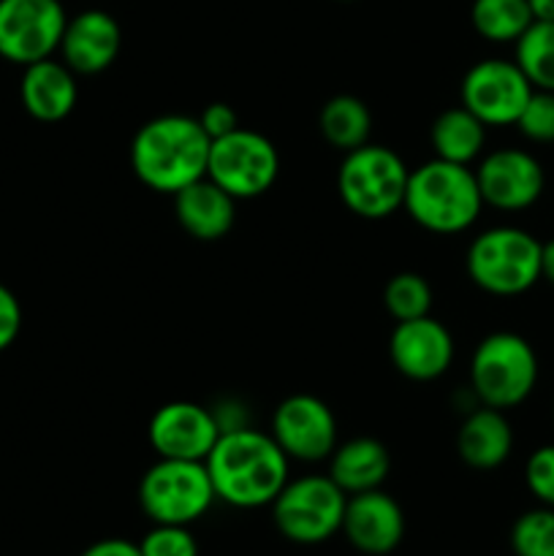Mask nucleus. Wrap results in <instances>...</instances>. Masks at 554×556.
Segmentation results:
<instances>
[{"label": "nucleus", "mask_w": 554, "mask_h": 556, "mask_svg": "<svg viewBox=\"0 0 554 556\" xmlns=\"http://www.w3.org/2000/svg\"><path fill=\"white\" fill-rule=\"evenodd\" d=\"M383 307L391 318L413 320L424 318L432 309V286L418 271H400L383 288Z\"/></svg>", "instance_id": "obj_26"}, {"label": "nucleus", "mask_w": 554, "mask_h": 556, "mask_svg": "<svg viewBox=\"0 0 554 556\" xmlns=\"http://www.w3.org/2000/svg\"><path fill=\"white\" fill-rule=\"evenodd\" d=\"M407 174L411 168L391 147L367 141L358 150L345 152L337 172V190L353 215L364 220H383L402 210Z\"/></svg>", "instance_id": "obj_6"}, {"label": "nucleus", "mask_w": 554, "mask_h": 556, "mask_svg": "<svg viewBox=\"0 0 554 556\" xmlns=\"http://www.w3.org/2000/svg\"><path fill=\"white\" fill-rule=\"evenodd\" d=\"M525 483L538 505L554 508V445H541L527 456Z\"/></svg>", "instance_id": "obj_30"}, {"label": "nucleus", "mask_w": 554, "mask_h": 556, "mask_svg": "<svg viewBox=\"0 0 554 556\" xmlns=\"http://www.w3.org/2000/svg\"><path fill=\"white\" fill-rule=\"evenodd\" d=\"M516 128L521 136L536 144H552L554 141V92L532 90L530 101L521 109Z\"/></svg>", "instance_id": "obj_28"}, {"label": "nucleus", "mask_w": 554, "mask_h": 556, "mask_svg": "<svg viewBox=\"0 0 554 556\" xmlns=\"http://www.w3.org/2000/svg\"><path fill=\"white\" fill-rule=\"evenodd\" d=\"M536 87L527 81L514 60L487 58L473 65L462 79V106L476 114L483 125L505 128L516 125L521 109Z\"/></svg>", "instance_id": "obj_11"}, {"label": "nucleus", "mask_w": 554, "mask_h": 556, "mask_svg": "<svg viewBox=\"0 0 554 556\" xmlns=\"http://www.w3.org/2000/svg\"><path fill=\"white\" fill-rule=\"evenodd\" d=\"M514 556H554V508L538 505L525 510L511 527Z\"/></svg>", "instance_id": "obj_27"}, {"label": "nucleus", "mask_w": 554, "mask_h": 556, "mask_svg": "<svg viewBox=\"0 0 554 556\" xmlns=\"http://www.w3.org/2000/svg\"><path fill=\"white\" fill-rule=\"evenodd\" d=\"M541 280L554 286V239L541 244Z\"/></svg>", "instance_id": "obj_34"}, {"label": "nucleus", "mask_w": 554, "mask_h": 556, "mask_svg": "<svg viewBox=\"0 0 554 556\" xmlns=\"http://www.w3.org/2000/svg\"><path fill=\"white\" fill-rule=\"evenodd\" d=\"M22 331V304L11 288L0 282V353L9 351Z\"/></svg>", "instance_id": "obj_31"}, {"label": "nucleus", "mask_w": 554, "mask_h": 556, "mask_svg": "<svg viewBox=\"0 0 554 556\" xmlns=\"http://www.w3.org/2000/svg\"><path fill=\"white\" fill-rule=\"evenodd\" d=\"M476 179L483 206H494L500 212L530 210L541 199L543 185H546L541 161L519 147L489 152L478 163Z\"/></svg>", "instance_id": "obj_14"}, {"label": "nucleus", "mask_w": 554, "mask_h": 556, "mask_svg": "<svg viewBox=\"0 0 554 556\" xmlns=\"http://www.w3.org/2000/svg\"><path fill=\"white\" fill-rule=\"evenodd\" d=\"M206 177L237 201L255 199L280 177V152L259 130L237 128L212 141Z\"/></svg>", "instance_id": "obj_9"}, {"label": "nucleus", "mask_w": 554, "mask_h": 556, "mask_svg": "<svg viewBox=\"0 0 554 556\" xmlns=\"http://www.w3.org/2000/svg\"><path fill=\"white\" fill-rule=\"evenodd\" d=\"M79 556H141L139 543L123 541V538H103V541L87 546Z\"/></svg>", "instance_id": "obj_33"}, {"label": "nucleus", "mask_w": 554, "mask_h": 556, "mask_svg": "<svg viewBox=\"0 0 554 556\" xmlns=\"http://www.w3.org/2000/svg\"><path fill=\"white\" fill-rule=\"evenodd\" d=\"M269 434L288 459L324 462L337 448V418L318 396L293 394L277 405Z\"/></svg>", "instance_id": "obj_12"}, {"label": "nucleus", "mask_w": 554, "mask_h": 556, "mask_svg": "<svg viewBox=\"0 0 554 556\" xmlns=\"http://www.w3.org/2000/svg\"><path fill=\"white\" fill-rule=\"evenodd\" d=\"M456 451L473 470H498L514 451V429L503 410L481 405L467 413L456 434Z\"/></svg>", "instance_id": "obj_20"}, {"label": "nucleus", "mask_w": 554, "mask_h": 556, "mask_svg": "<svg viewBox=\"0 0 554 556\" xmlns=\"http://www.w3.org/2000/svg\"><path fill=\"white\" fill-rule=\"evenodd\" d=\"M174 212L185 233L201 242H217L237 223V199L210 177H201L174 193Z\"/></svg>", "instance_id": "obj_19"}, {"label": "nucleus", "mask_w": 554, "mask_h": 556, "mask_svg": "<svg viewBox=\"0 0 554 556\" xmlns=\"http://www.w3.org/2000/svg\"><path fill=\"white\" fill-rule=\"evenodd\" d=\"M147 438L158 459L204 462L221 438V424L199 402H166L152 413Z\"/></svg>", "instance_id": "obj_13"}, {"label": "nucleus", "mask_w": 554, "mask_h": 556, "mask_svg": "<svg viewBox=\"0 0 554 556\" xmlns=\"http://www.w3.org/2000/svg\"><path fill=\"white\" fill-rule=\"evenodd\" d=\"M470 22L487 41L516 43V38L536 20L527 0H473Z\"/></svg>", "instance_id": "obj_24"}, {"label": "nucleus", "mask_w": 554, "mask_h": 556, "mask_svg": "<svg viewBox=\"0 0 554 556\" xmlns=\"http://www.w3.org/2000/svg\"><path fill=\"white\" fill-rule=\"evenodd\" d=\"M541 244L525 228H487L467 248V277L492 296H519L541 280Z\"/></svg>", "instance_id": "obj_4"}, {"label": "nucleus", "mask_w": 554, "mask_h": 556, "mask_svg": "<svg viewBox=\"0 0 554 556\" xmlns=\"http://www.w3.org/2000/svg\"><path fill=\"white\" fill-rule=\"evenodd\" d=\"M199 123H201V128H204V134L210 136L212 141L223 139V136H228L231 130L239 128L237 112H234L228 103H221V101L204 106V112L199 114Z\"/></svg>", "instance_id": "obj_32"}, {"label": "nucleus", "mask_w": 554, "mask_h": 556, "mask_svg": "<svg viewBox=\"0 0 554 556\" xmlns=\"http://www.w3.org/2000/svg\"><path fill=\"white\" fill-rule=\"evenodd\" d=\"M348 494L329 476L288 478L272 503V521L286 541L315 546L342 530Z\"/></svg>", "instance_id": "obj_8"}, {"label": "nucleus", "mask_w": 554, "mask_h": 556, "mask_svg": "<svg viewBox=\"0 0 554 556\" xmlns=\"http://www.w3.org/2000/svg\"><path fill=\"white\" fill-rule=\"evenodd\" d=\"M514 63L536 90L554 92V22H532L514 43Z\"/></svg>", "instance_id": "obj_25"}, {"label": "nucleus", "mask_w": 554, "mask_h": 556, "mask_svg": "<svg viewBox=\"0 0 554 556\" xmlns=\"http://www.w3.org/2000/svg\"><path fill=\"white\" fill-rule=\"evenodd\" d=\"M429 141H432L435 157L470 166L487 144V125L465 106L445 109L432 123Z\"/></svg>", "instance_id": "obj_22"}, {"label": "nucleus", "mask_w": 554, "mask_h": 556, "mask_svg": "<svg viewBox=\"0 0 554 556\" xmlns=\"http://www.w3.org/2000/svg\"><path fill=\"white\" fill-rule=\"evenodd\" d=\"M212 139L201 128L199 117L161 114L136 130L130 141V166L155 193H179L196 179L206 177Z\"/></svg>", "instance_id": "obj_2"}, {"label": "nucleus", "mask_w": 554, "mask_h": 556, "mask_svg": "<svg viewBox=\"0 0 554 556\" xmlns=\"http://www.w3.org/2000/svg\"><path fill=\"white\" fill-rule=\"evenodd\" d=\"M538 356L516 331H492L470 358V389L481 405L494 410L519 407L536 391Z\"/></svg>", "instance_id": "obj_5"}, {"label": "nucleus", "mask_w": 554, "mask_h": 556, "mask_svg": "<svg viewBox=\"0 0 554 556\" xmlns=\"http://www.w3.org/2000/svg\"><path fill=\"white\" fill-rule=\"evenodd\" d=\"M340 532L358 554L386 556L405 538V514L383 489H369L348 497Z\"/></svg>", "instance_id": "obj_16"}, {"label": "nucleus", "mask_w": 554, "mask_h": 556, "mask_svg": "<svg viewBox=\"0 0 554 556\" xmlns=\"http://www.w3.org/2000/svg\"><path fill=\"white\" fill-rule=\"evenodd\" d=\"M123 47V30L117 20L103 9H87L65 22L60 58L74 74L92 76L106 71Z\"/></svg>", "instance_id": "obj_17"}, {"label": "nucleus", "mask_w": 554, "mask_h": 556, "mask_svg": "<svg viewBox=\"0 0 554 556\" xmlns=\"http://www.w3.org/2000/svg\"><path fill=\"white\" fill-rule=\"evenodd\" d=\"M318 128L326 144L340 150L342 155L351 150H358L369 141L373 134V114L369 106L356 96H335L324 103L318 114Z\"/></svg>", "instance_id": "obj_23"}, {"label": "nucleus", "mask_w": 554, "mask_h": 556, "mask_svg": "<svg viewBox=\"0 0 554 556\" xmlns=\"http://www.w3.org/2000/svg\"><path fill=\"white\" fill-rule=\"evenodd\" d=\"M20 98L25 112L38 123H60L74 112L79 101L76 74L63 60H38L25 65L20 81Z\"/></svg>", "instance_id": "obj_18"}, {"label": "nucleus", "mask_w": 554, "mask_h": 556, "mask_svg": "<svg viewBox=\"0 0 554 556\" xmlns=\"http://www.w3.org/2000/svg\"><path fill=\"white\" fill-rule=\"evenodd\" d=\"M288 456L272 434L253 427L221 432L204 459L212 489L231 508H264L288 483Z\"/></svg>", "instance_id": "obj_1"}, {"label": "nucleus", "mask_w": 554, "mask_h": 556, "mask_svg": "<svg viewBox=\"0 0 554 556\" xmlns=\"http://www.w3.org/2000/svg\"><path fill=\"white\" fill-rule=\"evenodd\" d=\"M402 210L432 233L467 231L483 210L476 168L440 157L411 168Z\"/></svg>", "instance_id": "obj_3"}, {"label": "nucleus", "mask_w": 554, "mask_h": 556, "mask_svg": "<svg viewBox=\"0 0 554 556\" xmlns=\"http://www.w3.org/2000/svg\"><path fill=\"white\" fill-rule=\"evenodd\" d=\"M141 556H199V543L188 527L155 525L139 541Z\"/></svg>", "instance_id": "obj_29"}, {"label": "nucleus", "mask_w": 554, "mask_h": 556, "mask_svg": "<svg viewBox=\"0 0 554 556\" xmlns=\"http://www.w3.org/2000/svg\"><path fill=\"white\" fill-rule=\"evenodd\" d=\"M215 500L204 462L158 459L139 483V505L152 525L190 527Z\"/></svg>", "instance_id": "obj_7"}, {"label": "nucleus", "mask_w": 554, "mask_h": 556, "mask_svg": "<svg viewBox=\"0 0 554 556\" xmlns=\"http://www.w3.org/2000/svg\"><path fill=\"white\" fill-rule=\"evenodd\" d=\"M65 22L68 14L60 0H0V58L22 68L52 58Z\"/></svg>", "instance_id": "obj_10"}, {"label": "nucleus", "mask_w": 554, "mask_h": 556, "mask_svg": "<svg viewBox=\"0 0 554 556\" xmlns=\"http://www.w3.org/2000/svg\"><path fill=\"white\" fill-rule=\"evenodd\" d=\"M532 11V20L554 22V0H527Z\"/></svg>", "instance_id": "obj_35"}, {"label": "nucleus", "mask_w": 554, "mask_h": 556, "mask_svg": "<svg viewBox=\"0 0 554 556\" xmlns=\"http://www.w3.org/2000/svg\"><path fill=\"white\" fill-rule=\"evenodd\" d=\"M391 456L380 440L353 438L337 443L329 456V478L351 497V494L380 489L389 478Z\"/></svg>", "instance_id": "obj_21"}, {"label": "nucleus", "mask_w": 554, "mask_h": 556, "mask_svg": "<svg viewBox=\"0 0 554 556\" xmlns=\"http://www.w3.org/2000/svg\"><path fill=\"white\" fill-rule=\"evenodd\" d=\"M389 356L396 372L407 380H438L454 362V337L432 315L400 320L391 331Z\"/></svg>", "instance_id": "obj_15"}]
</instances>
